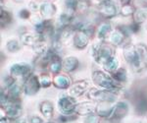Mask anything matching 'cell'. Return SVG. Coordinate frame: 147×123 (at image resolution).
Returning <instances> with one entry per match:
<instances>
[{
  "label": "cell",
  "mask_w": 147,
  "mask_h": 123,
  "mask_svg": "<svg viewBox=\"0 0 147 123\" xmlns=\"http://www.w3.org/2000/svg\"><path fill=\"white\" fill-rule=\"evenodd\" d=\"M124 56L127 62H129L136 72L146 67L147 47L144 44H137L136 46H127L124 50Z\"/></svg>",
  "instance_id": "1"
},
{
  "label": "cell",
  "mask_w": 147,
  "mask_h": 123,
  "mask_svg": "<svg viewBox=\"0 0 147 123\" xmlns=\"http://www.w3.org/2000/svg\"><path fill=\"white\" fill-rule=\"evenodd\" d=\"M92 80H93L94 84L97 85L99 87L106 89V90H114L119 88L118 83H116V80L112 79L111 77H109L107 74H105L104 72L101 71H94L92 74Z\"/></svg>",
  "instance_id": "2"
},
{
  "label": "cell",
  "mask_w": 147,
  "mask_h": 123,
  "mask_svg": "<svg viewBox=\"0 0 147 123\" xmlns=\"http://www.w3.org/2000/svg\"><path fill=\"white\" fill-rule=\"evenodd\" d=\"M93 49L95 60L98 63L105 64L109 59L113 57V49L108 44H96L94 46Z\"/></svg>",
  "instance_id": "3"
},
{
  "label": "cell",
  "mask_w": 147,
  "mask_h": 123,
  "mask_svg": "<svg viewBox=\"0 0 147 123\" xmlns=\"http://www.w3.org/2000/svg\"><path fill=\"white\" fill-rule=\"evenodd\" d=\"M88 96L91 100L99 101V103H114L117 99V96H115V94H113L112 92L109 91H100V90L92 89L89 91Z\"/></svg>",
  "instance_id": "4"
},
{
  "label": "cell",
  "mask_w": 147,
  "mask_h": 123,
  "mask_svg": "<svg viewBox=\"0 0 147 123\" xmlns=\"http://www.w3.org/2000/svg\"><path fill=\"white\" fill-rule=\"evenodd\" d=\"M97 6L103 17L112 18L117 15V6L112 0H98Z\"/></svg>",
  "instance_id": "5"
},
{
  "label": "cell",
  "mask_w": 147,
  "mask_h": 123,
  "mask_svg": "<svg viewBox=\"0 0 147 123\" xmlns=\"http://www.w3.org/2000/svg\"><path fill=\"white\" fill-rule=\"evenodd\" d=\"M58 107H59V110H60L63 114L70 115V114H72L74 111H76L77 105H76L75 101L73 100L71 96L63 94L58 101Z\"/></svg>",
  "instance_id": "6"
},
{
  "label": "cell",
  "mask_w": 147,
  "mask_h": 123,
  "mask_svg": "<svg viewBox=\"0 0 147 123\" xmlns=\"http://www.w3.org/2000/svg\"><path fill=\"white\" fill-rule=\"evenodd\" d=\"M40 82L39 79L34 75L28 76L24 84V92L27 96H34L38 93L40 89Z\"/></svg>",
  "instance_id": "7"
},
{
  "label": "cell",
  "mask_w": 147,
  "mask_h": 123,
  "mask_svg": "<svg viewBox=\"0 0 147 123\" xmlns=\"http://www.w3.org/2000/svg\"><path fill=\"white\" fill-rule=\"evenodd\" d=\"M2 107L5 108L7 116L9 118H11V119H18L23 113V108H22V106H21V105L14 101L9 100L8 103L4 106H2Z\"/></svg>",
  "instance_id": "8"
},
{
  "label": "cell",
  "mask_w": 147,
  "mask_h": 123,
  "mask_svg": "<svg viewBox=\"0 0 147 123\" xmlns=\"http://www.w3.org/2000/svg\"><path fill=\"white\" fill-rule=\"evenodd\" d=\"M11 75L14 78L15 77H25L28 78L30 76V71L32 67L27 63H18V64H14L11 67Z\"/></svg>",
  "instance_id": "9"
},
{
  "label": "cell",
  "mask_w": 147,
  "mask_h": 123,
  "mask_svg": "<svg viewBox=\"0 0 147 123\" xmlns=\"http://www.w3.org/2000/svg\"><path fill=\"white\" fill-rule=\"evenodd\" d=\"M44 41V37L42 35L38 34H32V33H26L22 35V41L24 44L28 46H34L35 47L39 42Z\"/></svg>",
  "instance_id": "10"
},
{
  "label": "cell",
  "mask_w": 147,
  "mask_h": 123,
  "mask_svg": "<svg viewBox=\"0 0 147 123\" xmlns=\"http://www.w3.org/2000/svg\"><path fill=\"white\" fill-rule=\"evenodd\" d=\"M89 35L84 31H78L74 35V46L77 48L82 49L88 44Z\"/></svg>",
  "instance_id": "11"
},
{
  "label": "cell",
  "mask_w": 147,
  "mask_h": 123,
  "mask_svg": "<svg viewBox=\"0 0 147 123\" xmlns=\"http://www.w3.org/2000/svg\"><path fill=\"white\" fill-rule=\"evenodd\" d=\"M127 111H129V105H127V103L125 101H120V103H117V105L114 108V111L112 113V120H121L123 117L127 115Z\"/></svg>",
  "instance_id": "12"
},
{
  "label": "cell",
  "mask_w": 147,
  "mask_h": 123,
  "mask_svg": "<svg viewBox=\"0 0 147 123\" xmlns=\"http://www.w3.org/2000/svg\"><path fill=\"white\" fill-rule=\"evenodd\" d=\"M88 87V83L85 81H79L73 85L69 90V94L73 98H77V96H82L85 92V90Z\"/></svg>",
  "instance_id": "13"
},
{
  "label": "cell",
  "mask_w": 147,
  "mask_h": 123,
  "mask_svg": "<svg viewBox=\"0 0 147 123\" xmlns=\"http://www.w3.org/2000/svg\"><path fill=\"white\" fill-rule=\"evenodd\" d=\"M96 105L94 103H82L77 105L76 112L80 115H89L96 110Z\"/></svg>",
  "instance_id": "14"
},
{
  "label": "cell",
  "mask_w": 147,
  "mask_h": 123,
  "mask_svg": "<svg viewBox=\"0 0 147 123\" xmlns=\"http://www.w3.org/2000/svg\"><path fill=\"white\" fill-rule=\"evenodd\" d=\"M40 14L44 18H51L56 13V7L51 2H42L40 4Z\"/></svg>",
  "instance_id": "15"
},
{
  "label": "cell",
  "mask_w": 147,
  "mask_h": 123,
  "mask_svg": "<svg viewBox=\"0 0 147 123\" xmlns=\"http://www.w3.org/2000/svg\"><path fill=\"white\" fill-rule=\"evenodd\" d=\"M79 67V60L74 56H70L63 60L62 68L66 72H74Z\"/></svg>",
  "instance_id": "16"
},
{
  "label": "cell",
  "mask_w": 147,
  "mask_h": 123,
  "mask_svg": "<svg viewBox=\"0 0 147 123\" xmlns=\"http://www.w3.org/2000/svg\"><path fill=\"white\" fill-rule=\"evenodd\" d=\"M53 84H54V86L58 89H67L71 85V80H70V78L65 76V75L58 74L54 77Z\"/></svg>",
  "instance_id": "17"
},
{
  "label": "cell",
  "mask_w": 147,
  "mask_h": 123,
  "mask_svg": "<svg viewBox=\"0 0 147 123\" xmlns=\"http://www.w3.org/2000/svg\"><path fill=\"white\" fill-rule=\"evenodd\" d=\"M109 103H101V105H98L96 106V111L98 113L99 116L107 118L110 116V115H112L115 107L110 106Z\"/></svg>",
  "instance_id": "18"
},
{
  "label": "cell",
  "mask_w": 147,
  "mask_h": 123,
  "mask_svg": "<svg viewBox=\"0 0 147 123\" xmlns=\"http://www.w3.org/2000/svg\"><path fill=\"white\" fill-rule=\"evenodd\" d=\"M40 111H41L42 115L46 118H52L53 116V105L50 101H42L39 105Z\"/></svg>",
  "instance_id": "19"
},
{
  "label": "cell",
  "mask_w": 147,
  "mask_h": 123,
  "mask_svg": "<svg viewBox=\"0 0 147 123\" xmlns=\"http://www.w3.org/2000/svg\"><path fill=\"white\" fill-rule=\"evenodd\" d=\"M125 34L122 32L121 30H116L114 32L111 33L110 35V41L111 43L114 44V46H120L123 41H124L125 39Z\"/></svg>",
  "instance_id": "20"
},
{
  "label": "cell",
  "mask_w": 147,
  "mask_h": 123,
  "mask_svg": "<svg viewBox=\"0 0 147 123\" xmlns=\"http://www.w3.org/2000/svg\"><path fill=\"white\" fill-rule=\"evenodd\" d=\"M20 93H21L20 86L17 84H13L12 86L8 87V94H7V96H8L10 101H15L19 96Z\"/></svg>",
  "instance_id": "21"
},
{
  "label": "cell",
  "mask_w": 147,
  "mask_h": 123,
  "mask_svg": "<svg viewBox=\"0 0 147 123\" xmlns=\"http://www.w3.org/2000/svg\"><path fill=\"white\" fill-rule=\"evenodd\" d=\"M134 22L137 24H141L147 20V8H142L137 10L134 16Z\"/></svg>",
  "instance_id": "22"
},
{
  "label": "cell",
  "mask_w": 147,
  "mask_h": 123,
  "mask_svg": "<svg viewBox=\"0 0 147 123\" xmlns=\"http://www.w3.org/2000/svg\"><path fill=\"white\" fill-rule=\"evenodd\" d=\"M62 68V64H61V60L60 57L58 56V54L54 57L49 63V69L52 73H58L59 71Z\"/></svg>",
  "instance_id": "23"
},
{
  "label": "cell",
  "mask_w": 147,
  "mask_h": 123,
  "mask_svg": "<svg viewBox=\"0 0 147 123\" xmlns=\"http://www.w3.org/2000/svg\"><path fill=\"white\" fill-rule=\"evenodd\" d=\"M118 65H119V61H118L117 58L112 57L110 58L107 62L104 64V68H105L106 71H109V72H114V71L117 70Z\"/></svg>",
  "instance_id": "24"
},
{
  "label": "cell",
  "mask_w": 147,
  "mask_h": 123,
  "mask_svg": "<svg viewBox=\"0 0 147 123\" xmlns=\"http://www.w3.org/2000/svg\"><path fill=\"white\" fill-rule=\"evenodd\" d=\"M111 31V25L109 23H104L102 24V25L99 27L98 29V33H97V35H98V37L101 39H103L104 37H106L109 32Z\"/></svg>",
  "instance_id": "25"
},
{
  "label": "cell",
  "mask_w": 147,
  "mask_h": 123,
  "mask_svg": "<svg viewBox=\"0 0 147 123\" xmlns=\"http://www.w3.org/2000/svg\"><path fill=\"white\" fill-rule=\"evenodd\" d=\"M113 78L118 82H125L127 81V73L125 69L116 70L115 73H113Z\"/></svg>",
  "instance_id": "26"
},
{
  "label": "cell",
  "mask_w": 147,
  "mask_h": 123,
  "mask_svg": "<svg viewBox=\"0 0 147 123\" xmlns=\"http://www.w3.org/2000/svg\"><path fill=\"white\" fill-rule=\"evenodd\" d=\"M11 20H12V18H11L10 13L2 9V10H1V16H0V21H1V26H2V27H4V26H6V25H9L10 22H11Z\"/></svg>",
  "instance_id": "27"
},
{
  "label": "cell",
  "mask_w": 147,
  "mask_h": 123,
  "mask_svg": "<svg viewBox=\"0 0 147 123\" xmlns=\"http://www.w3.org/2000/svg\"><path fill=\"white\" fill-rule=\"evenodd\" d=\"M136 109L139 112L143 113L147 111V99L146 98H140L136 103Z\"/></svg>",
  "instance_id": "28"
},
{
  "label": "cell",
  "mask_w": 147,
  "mask_h": 123,
  "mask_svg": "<svg viewBox=\"0 0 147 123\" xmlns=\"http://www.w3.org/2000/svg\"><path fill=\"white\" fill-rule=\"evenodd\" d=\"M6 47H7V49H8V51H10V52H17L19 49L21 48L20 44H19V42L16 41V39H11V41H9L7 42Z\"/></svg>",
  "instance_id": "29"
},
{
  "label": "cell",
  "mask_w": 147,
  "mask_h": 123,
  "mask_svg": "<svg viewBox=\"0 0 147 123\" xmlns=\"http://www.w3.org/2000/svg\"><path fill=\"white\" fill-rule=\"evenodd\" d=\"M134 13H136V12H134V8L131 5H129V4H125V5L123 6L122 9H121V14H122L123 16H130Z\"/></svg>",
  "instance_id": "30"
},
{
  "label": "cell",
  "mask_w": 147,
  "mask_h": 123,
  "mask_svg": "<svg viewBox=\"0 0 147 123\" xmlns=\"http://www.w3.org/2000/svg\"><path fill=\"white\" fill-rule=\"evenodd\" d=\"M39 82H40V85H41L42 88H49L52 83L50 77L45 74L41 75V76L39 77Z\"/></svg>",
  "instance_id": "31"
},
{
  "label": "cell",
  "mask_w": 147,
  "mask_h": 123,
  "mask_svg": "<svg viewBox=\"0 0 147 123\" xmlns=\"http://www.w3.org/2000/svg\"><path fill=\"white\" fill-rule=\"evenodd\" d=\"M84 123H100V120H99V117L97 115L92 113V114L87 115L84 120Z\"/></svg>",
  "instance_id": "32"
},
{
  "label": "cell",
  "mask_w": 147,
  "mask_h": 123,
  "mask_svg": "<svg viewBox=\"0 0 147 123\" xmlns=\"http://www.w3.org/2000/svg\"><path fill=\"white\" fill-rule=\"evenodd\" d=\"M28 6H30V10H32V11H37L38 9H40V4L38 3V2H36V1L30 2Z\"/></svg>",
  "instance_id": "33"
},
{
  "label": "cell",
  "mask_w": 147,
  "mask_h": 123,
  "mask_svg": "<svg viewBox=\"0 0 147 123\" xmlns=\"http://www.w3.org/2000/svg\"><path fill=\"white\" fill-rule=\"evenodd\" d=\"M30 16V11L27 10V9H23V10H21V12H20V17L21 18L28 19Z\"/></svg>",
  "instance_id": "34"
},
{
  "label": "cell",
  "mask_w": 147,
  "mask_h": 123,
  "mask_svg": "<svg viewBox=\"0 0 147 123\" xmlns=\"http://www.w3.org/2000/svg\"><path fill=\"white\" fill-rule=\"evenodd\" d=\"M30 123H42V119L38 116H32L30 119Z\"/></svg>",
  "instance_id": "35"
},
{
  "label": "cell",
  "mask_w": 147,
  "mask_h": 123,
  "mask_svg": "<svg viewBox=\"0 0 147 123\" xmlns=\"http://www.w3.org/2000/svg\"><path fill=\"white\" fill-rule=\"evenodd\" d=\"M129 1H130V0H121V2H122L124 5H125V4H129Z\"/></svg>",
  "instance_id": "36"
},
{
  "label": "cell",
  "mask_w": 147,
  "mask_h": 123,
  "mask_svg": "<svg viewBox=\"0 0 147 123\" xmlns=\"http://www.w3.org/2000/svg\"><path fill=\"white\" fill-rule=\"evenodd\" d=\"M17 123H26V121H25V120H23V119H21V118H20V119H18V120H17Z\"/></svg>",
  "instance_id": "37"
},
{
  "label": "cell",
  "mask_w": 147,
  "mask_h": 123,
  "mask_svg": "<svg viewBox=\"0 0 147 123\" xmlns=\"http://www.w3.org/2000/svg\"><path fill=\"white\" fill-rule=\"evenodd\" d=\"M1 123H7V119H6V118L2 117L1 118Z\"/></svg>",
  "instance_id": "38"
},
{
  "label": "cell",
  "mask_w": 147,
  "mask_h": 123,
  "mask_svg": "<svg viewBox=\"0 0 147 123\" xmlns=\"http://www.w3.org/2000/svg\"><path fill=\"white\" fill-rule=\"evenodd\" d=\"M136 123H146L145 121H142V120H138V121H136Z\"/></svg>",
  "instance_id": "39"
},
{
  "label": "cell",
  "mask_w": 147,
  "mask_h": 123,
  "mask_svg": "<svg viewBox=\"0 0 147 123\" xmlns=\"http://www.w3.org/2000/svg\"><path fill=\"white\" fill-rule=\"evenodd\" d=\"M43 1H46V2H51V1H54V0H43Z\"/></svg>",
  "instance_id": "40"
},
{
  "label": "cell",
  "mask_w": 147,
  "mask_h": 123,
  "mask_svg": "<svg viewBox=\"0 0 147 123\" xmlns=\"http://www.w3.org/2000/svg\"><path fill=\"white\" fill-rule=\"evenodd\" d=\"M14 1H16V2H22L23 0H14Z\"/></svg>",
  "instance_id": "41"
},
{
  "label": "cell",
  "mask_w": 147,
  "mask_h": 123,
  "mask_svg": "<svg viewBox=\"0 0 147 123\" xmlns=\"http://www.w3.org/2000/svg\"><path fill=\"white\" fill-rule=\"evenodd\" d=\"M49 123H50V122H49Z\"/></svg>",
  "instance_id": "42"
},
{
  "label": "cell",
  "mask_w": 147,
  "mask_h": 123,
  "mask_svg": "<svg viewBox=\"0 0 147 123\" xmlns=\"http://www.w3.org/2000/svg\"><path fill=\"white\" fill-rule=\"evenodd\" d=\"M146 28H147V27H146Z\"/></svg>",
  "instance_id": "43"
}]
</instances>
